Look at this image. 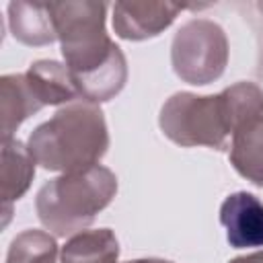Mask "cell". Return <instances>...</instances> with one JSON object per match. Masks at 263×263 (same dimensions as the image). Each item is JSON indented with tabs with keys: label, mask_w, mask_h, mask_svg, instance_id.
Wrapping results in <instances>:
<instances>
[{
	"label": "cell",
	"mask_w": 263,
	"mask_h": 263,
	"mask_svg": "<svg viewBox=\"0 0 263 263\" xmlns=\"http://www.w3.org/2000/svg\"><path fill=\"white\" fill-rule=\"evenodd\" d=\"M222 97H224L234 134L240 127L257 119H263V88L259 84L251 80H240L224 88Z\"/></svg>",
	"instance_id": "5bb4252c"
},
{
	"label": "cell",
	"mask_w": 263,
	"mask_h": 263,
	"mask_svg": "<svg viewBox=\"0 0 263 263\" xmlns=\"http://www.w3.org/2000/svg\"><path fill=\"white\" fill-rule=\"evenodd\" d=\"M109 127L97 103L78 99L60 107L37 125L27 146L39 166L55 173H80L97 166L109 150Z\"/></svg>",
	"instance_id": "7a4b0ae2"
},
{
	"label": "cell",
	"mask_w": 263,
	"mask_h": 263,
	"mask_svg": "<svg viewBox=\"0 0 263 263\" xmlns=\"http://www.w3.org/2000/svg\"><path fill=\"white\" fill-rule=\"evenodd\" d=\"M115 195V173L97 164L88 171L64 173L43 183L35 197V212L45 230L53 236L70 238L86 230Z\"/></svg>",
	"instance_id": "3957f363"
},
{
	"label": "cell",
	"mask_w": 263,
	"mask_h": 263,
	"mask_svg": "<svg viewBox=\"0 0 263 263\" xmlns=\"http://www.w3.org/2000/svg\"><path fill=\"white\" fill-rule=\"evenodd\" d=\"M228 150L234 171L263 189V119L240 127L232 136Z\"/></svg>",
	"instance_id": "4fadbf2b"
},
{
	"label": "cell",
	"mask_w": 263,
	"mask_h": 263,
	"mask_svg": "<svg viewBox=\"0 0 263 263\" xmlns=\"http://www.w3.org/2000/svg\"><path fill=\"white\" fill-rule=\"evenodd\" d=\"M60 249L55 238L45 230H23L18 232L6 253V263H55Z\"/></svg>",
	"instance_id": "9a60e30c"
},
{
	"label": "cell",
	"mask_w": 263,
	"mask_h": 263,
	"mask_svg": "<svg viewBox=\"0 0 263 263\" xmlns=\"http://www.w3.org/2000/svg\"><path fill=\"white\" fill-rule=\"evenodd\" d=\"M27 80L43 107L68 105L80 99L66 64L55 60H37L27 68Z\"/></svg>",
	"instance_id": "8fae6325"
},
{
	"label": "cell",
	"mask_w": 263,
	"mask_h": 263,
	"mask_svg": "<svg viewBox=\"0 0 263 263\" xmlns=\"http://www.w3.org/2000/svg\"><path fill=\"white\" fill-rule=\"evenodd\" d=\"M8 27L12 37L31 47H43L58 41L51 2H8Z\"/></svg>",
	"instance_id": "9c48e42d"
},
{
	"label": "cell",
	"mask_w": 263,
	"mask_h": 263,
	"mask_svg": "<svg viewBox=\"0 0 263 263\" xmlns=\"http://www.w3.org/2000/svg\"><path fill=\"white\" fill-rule=\"evenodd\" d=\"M257 6H259V10H261V12H263V2H259V4H257Z\"/></svg>",
	"instance_id": "ac0fdd59"
},
{
	"label": "cell",
	"mask_w": 263,
	"mask_h": 263,
	"mask_svg": "<svg viewBox=\"0 0 263 263\" xmlns=\"http://www.w3.org/2000/svg\"><path fill=\"white\" fill-rule=\"evenodd\" d=\"M125 263H160V259H134V261H125Z\"/></svg>",
	"instance_id": "e0dca14e"
},
{
	"label": "cell",
	"mask_w": 263,
	"mask_h": 263,
	"mask_svg": "<svg viewBox=\"0 0 263 263\" xmlns=\"http://www.w3.org/2000/svg\"><path fill=\"white\" fill-rule=\"evenodd\" d=\"M185 6L168 0H132L113 4V31L125 41L158 37L168 29Z\"/></svg>",
	"instance_id": "8992f818"
},
{
	"label": "cell",
	"mask_w": 263,
	"mask_h": 263,
	"mask_svg": "<svg viewBox=\"0 0 263 263\" xmlns=\"http://www.w3.org/2000/svg\"><path fill=\"white\" fill-rule=\"evenodd\" d=\"M228 37L210 18H191L179 27L171 43L175 74L193 86L216 82L228 66Z\"/></svg>",
	"instance_id": "5b68a950"
},
{
	"label": "cell",
	"mask_w": 263,
	"mask_h": 263,
	"mask_svg": "<svg viewBox=\"0 0 263 263\" xmlns=\"http://www.w3.org/2000/svg\"><path fill=\"white\" fill-rule=\"evenodd\" d=\"M107 4L92 0L51 2L60 51L80 99L105 103L127 82V60L105 29Z\"/></svg>",
	"instance_id": "6da1fadb"
},
{
	"label": "cell",
	"mask_w": 263,
	"mask_h": 263,
	"mask_svg": "<svg viewBox=\"0 0 263 263\" xmlns=\"http://www.w3.org/2000/svg\"><path fill=\"white\" fill-rule=\"evenodd\" d=\"M43 105L35 97L27 74H4L0 78V127L2 138H14V132L31 115L39 113Z\"/></svg>",
	"instance_id": "30bf717a"
},
{
	"label": "cell",
	"mask_w": 263,
	"mask_h": 263,
	"mask_svg": "<svg viewBox=\"0 0 263 263\" xmlns=\"http://www.w3.org/2000/svg\"><path fill=\"white\" fill-rule=\"evenodd\" d=\"M160 132L181 148H212L228 150L234 129L224 103L218 95L175 92L171 95L158 113Z\"/></svg>",
	"instance_id": "277c9868"
},
{
	"label": "cell",
	"mask_w": 263,
	"mask_h": 263,
	"mask_svg": "<svg viewBox=\"0 0 263 263\" xmlns=\"http://www.w3.org/2000/svg\"><path fill=\"white\" fill-rule=\"evenodd\" d=\"M228 263H263V251H255V253H249V255L234 257Z\"/></svg>",
	"instance_id": "2e32d148"
},
{
	"label": "cell",
	"mask_w": 263,
	"mask_h": 263,
	"mask_svg": "<svg viewBox=\"0 0 263 263\" xmlns=\"http://www.w3.org/2000/svg\"><path fill=\"white\" fill-rule=\"evenodd\" d=\"M119 240L111 228L82 230L60 249V263H119Z\"/></svg>",
	"instance_id": "7c38bea8"
},
{
	"label": "cell",
	"mask_w": 263,
	"mask_h": 263,
	"mask_svg": "<svg viewBox=\"0 0 263 263\" xmlns=\"http://www.w3.org/2000/svg\"><path fill=\"white\" fill-rule=\"evenodd\" d=\"M220 224L232 249L263 247V201L249 191L230 193L220 205Z\"/></svg>",
	"instance_id": "52a82bcc"
},
{
	"label": "cell",
	"mask_w": 263,
	"mask_h": 263,
	"mask_svg": "<svg viewBox=\"0 0 263 263\" xmlns=\"http://www.w3.org/2000/svg\"><path fill=\"white\" fill-rule=\"evenodd\" d=\"M35 158L27 144L16 138H2V164H0V185H2V208L4 222L8 224L12 203L18 201L31 187L35 177Z\"/></svg>",
	"instance_id": "ba28073f"
},
{
	"label": "cell",
	"mask_w": 263,
	"mask_h": 263,
	"mask_svg": "<svg viewBox=\"0 0 263 263\" xmlns=\"http://www.w3.org/2000/svg\"><path fill=\"white\" fill-rule=\"evenodd\" d=\"M160 263H173V261H166V259H160Z\"/></svg>",
	"instance_id": "d6986e66"
}]
</instances>
